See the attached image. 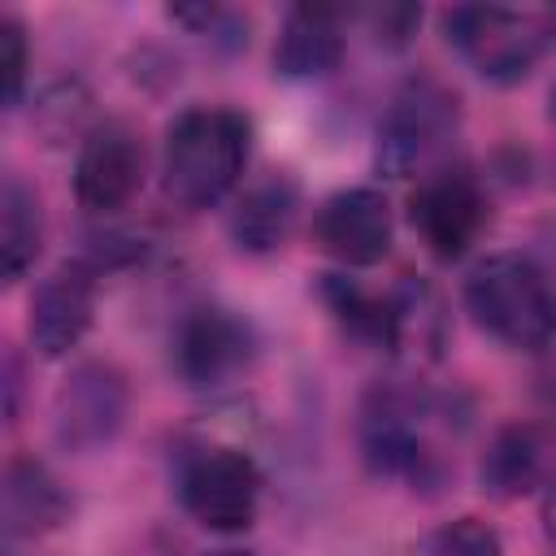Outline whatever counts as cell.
I'll return each mask as SVG.
<instances>
[{
	"instance_id": "21",
	"label": "cell",
	"mask_w": 556,
	"mask_h": 556,
	"mask_svg": "<svg viewBox=\"0 0 556 556\" xmlns=\"http://www.w3.org/2000/svg\"><path fill=\"white\" fill-rule=\"evenodd\" d=\"M369 26H374L378 43L404 48L413 39V30L421 26V9H413V4H382V9H369Z\"/></svg>"
},
{
	"instance_id": "2",
	"label": "cell",
	"mask_w": 556,
	"mask_h": 556,
	"mask_svg": "<svg viewBox=\"0 0 556 556\" xmlns=\"http://www.w3.org/2000/svg\"><path fill=\"white\" fill-rule=\"evenodd\" d=\"M248 165V122L235 109H187L165 135V195L182 208L222 204Z\"/></svg>"
},
{
	"instance_id": "16",
	"label": "cell",
	"mask_w": 556,
	"mask_h": 556,
	"mask_svg": "<svg viewBox=\"0 0 556 556\" xmlns=\"http://www.w3.org/2000/svg\"><path fill=\"white\" fill-rule=\"evenodd\" d=\"M295 217H300V191H295V182L269 178V182L252 187L239 200V208L230 213V235H235V243L243 252L265 256V252H278L291 239Z\"/></svg>"
},
{
	"instance_id": "9",
	"label": "cell",
	"mask_w": 556,
	"mask_h": 556,
	"mask_svg": "<svg viewBox=\"0 0 556 556\" xmlns=\"http://www.w3.org/2000/svg\"><path fill=\"white\" fill-rule=\"evenodd\" d=\"M96 278H100V269L91 261H61L35 287L26 334H30V348L39 356L56 361L70 348H78V339L91 330V317H96Z\"/></svg>"
},
{
	"instance_id": "6",
	"label": "cell",
	"mask_w": 556,
	"mask_h": 556,
	"mask_svg": "<svg viewBox=\"0 0 556 556\" xmlns=\"http://www.w3.org/2000/svg\"><path fill=\"white\" fill-rule=\"evenodd\" d=\"M261 486H265V478H261L256 460L239 447L195 452L182 465V478H178L182 508L204 530H217V534H239L256 521Z\"/></svg>"
},
{
	"instance_id": "19",
	"label": "cell",
	"mask_w": 556,
	"mask_h": 556,
	"mask_svg": "<svg viewBox=\"0 0 556 556\" xmlns=\"http://www.w3.org/2000/svg\"><path fill=\"white\" fill-rule=\"evenodd\" d=\"M421 556H504V543L486 521L456 517V521H443L439 530L426 534Z\"/></svg>"
},
{
	"instance_id": "5",
	"label": "cell",
	"mask_w": 556,
	"mask_h": 556,
	"mask_svg": "<svg viewBox=\"0 0 556 556\" xmlns=\"http://www.w3.org/2000/svg\"><path fill=\"white\" fill-rule=\"evenodd\" d=\"M460 109L447 87L434 78H413L408 87L395 91L382 126H378V152L374 165L387 178H413L421 174L456 135Z\"/></svg>"
},
{
	"instance_id": "13",
	"label": "cell",
	"mask_w": 556,
	"mask_h": 556,
	"mask_svg": "<svg viewBox=\"0 0 556 556\" xmlns=\"http://www.w3.org/2000/svg\"><path fill=\"white\" fill-rule=\"evenodd\" d=\"M343 13L330 4H295L282 17L274 43V70L282 78H326L343 61Z\"/></svg>"
},
{
	"instance_id": "17",
	"label": "cell",
	"mask_w": 556,
	"mask_h": 556,
	"mask_svg": "<svg viewBox=\"0 0 556 556\" xmlns=\"http://www.w3.org/2000/svg\"><path fill=\"white\" fill-rule=\"evenodd\" d=\"M478 482L486 495L495 500H517L526 491H534L543 482V439L534 426H504L482 465H478Z\"/></svg>"
},
{
	"instance_id": "22",
	"label": "cell",
	"mask_w": 556,
	"mask_h": 556,
	"mask_svg": "<svg viewBox=\"0 0 556 556\" xmlns=\"http://www.w3.org/2000/svg\"><path fill=\"white\" fill-rule=\"evenodd\" d=\"M543 530H547V539L556 547V478L547 482V495H543Z\"/></svg>"
},
{
	"instance_id": "7",
	"label": "cell",
	"mask_w": 556,
	"mask_h": 556,
	"mask_svg": "<svg viewBox=\"0 0 556 556\" xmlns=\"http://www.w3.org/2000/svg\"><path fill=\"white\" fill-rule=\"evenodd\" d=\"M252 356H256L252 326L226 308H191L169 339L174 374L195 391L235 382L252 365Z\"/></svg>"
},
{
	"instance_id": "20",
	"label": "cell",
	"mask_w": 556,
	"mask_h": 556,
	"mask_svg": "<svg viewBox=\"0 0 556 556\" xmlns=\"http://www.w3.org/2000/svg\"><path fill=\"white\" fill-rule=\"evenodd\" d=\"M0 70H4V104L17 109L26 87V30L17 17H0Z\"/></svg>"
},
{
	"instance_id": "24",
	"label": "cell",
	"mask_w": 556,
	"mask_h": 556,
	"mask_svg": "<svg viewBox=\"0 0 556 556\" xmlns=\"http://www.w3.org/2000/svg\"><path fill=\"white\" fill-rule=\"evenodd\" d=\"M547 30H556V13H552V17H547Z\"/></svg>"
},
{
	"instance_id": "18",
	"label": "cell",
	"mask_w": 556,
	"mask_h": 556,
	"mask_svg": "<svg viewBox=\"0 0 556 556\" xmlns=\"http://www.w3.org/2000/svg\"><path fill=\"white\" fill-rule=\"evenodd\" d=\"M43 248V213H39V195L9 174L4 191H0V265H4V282H22L26 269L35 265Z\"/></svg>"
},
{
	"instance_id": "14",
	"label": "cell",
	"mask_w": 556,
	"mask_h": 556,
	"mask_svg": "<svg viewBox=\"0 0 556 556\" xmlns=\"http://www.w3.org/2000/svg\"><path fill=\"white\" fill-rule=\"evenodd\" d=\"M70 517V495L65 486L52 478L48 465L17 456L4 469V486H0V521L9 539H35L56 530Z\"/></svg>"
},
{
	"instance_id": "8",
	"label": "cell",
	"mask_w": 556,
	"mask_h": 556,
	"mask_svg": "<svg viewBox=\"0 0 556 556\" xmlns=\"http://www.w3.org/2000/svg\"><path fill=\"white\" fill-rule=\"evenodd\" d=\"M130 408V387L113 365H78L52 395V434L65 452H100L117 439Z\"/></svg>"
},
{
	"instance_id": "3",
	"label": "cell",
	"mask_w": 556,
	"mask_h": 556,
	"mask_svg": "<svg viewBox=\"0 0 556 556\" xmlns=\"http://www.w3.org/2000/svg\"><path fill=\"white\" fill-rule=\"evenodd\" d=\"M434 404L400 391L374 387L361 404V456L378 478H404L413 486H430L443 478V452L430 439Z\"/></svg>"
},
{
	"instance_id": "4",
	"label": "cell",
	"mask_w": 556,
	"mask_h": 556,
	"mask_svg": "<svg viewBox=\"0 0 556 556\" xmlns=\"http://www.w3.org/2000/svg\"><path fill=\"white\" fill-rule=\"evenodd\" d=\"M443 30L447 43L473 65V74L500 87L521 83L552 39L547 22L500 4H456L443 13Z\"/></svg>"
},
{
	"instance_id": "11",
	"label": "cell",
	"mask_w": 556,
	"mask_h": 556,
	"mask_svg": "<svg viewBox=\"0 0 556 556\" xmlns=\"http://www.w3.org/2000/svg\"><path fill=\"white\" fill-rule=\"evenodd\" d=\"M313 239L326 256H334L348 269L378 265L391 252V204L374 187H352L330 195L317 208Z\"/></svg>"
},
{
	"instance_id": "15",
	"label": "cell",
	"mask_w": 556,
	"mask_h": 556,
	"mask_svg": "<svg viewBox=\"0 0 556 556\" xmlns=\"http://www.w3.org/2000/svg\"><path fill=\"white\" fill-rule=\"evenodd\" d=\"M391 334H387V348L413 365H426V361H439L443 343H447V313H443V300L439 291L426 282V278H413L404 274L391 291Z\"/></svg>"
},
{
	"instance_id": "1",
	"label": "cell",
	"mask_w": 556,
	"mask_h": 556,
	"mask_svg": "<svg viewBox=\"0 0 556 556\" xmlns=\"http://www.w3.org/2000/svg\"><path fill=\"white\" fill-rule=\"evenodd\" d=\"M465 308L482 334L513 352H543L556 339V287L521 252H491L465 274Z\"/></svg>"
},
{
	"instance_id": "12",
	"label": "cell",
	"mask_w": 556,
	"mask_h": 556,
	"mask_svg": "<svg viewBox=\"0 0 556 556\" xmlns=\"http://www.w3.org/2000/svg\"><path fill=\"white\" fill-rule=\"evenodd\" d=\"M143 182V148L126 126H96L74 156V195L87 213H117Z\"/></svg>"
},
{
	"instance_id": "10",
	"label": "cell",
	"mask_w": 556,
	"mask_h": 556,
	"mask_svg": "<svg viewBox=\"0 0 556 556\" xmlns=\"http://www.w3.org/2000/svg\"><path fill=\"white\" fill-rule=\"evenodd\" d=\"M408 217H413V230L421 235V243L439 261H456L478 239V230L486 222V204L469 174L439 169L417 182V191L408 200Z\"/></svg>"
},
{
	"instance_id": "23",
	"label": "cell",
	"mask_w": 556,
	"mask_h": 556,
	"mask_svg": "<svg viewBox=\"0 0 556 556\" xmlns=\"http://www.w3.org/2000/svg\"><path fill=\"white\" fill-rule=\"evenodd\" d=\"M204 556H252V552H243V547H217V552H204Z\"/></svg>"
}]
</instances>
